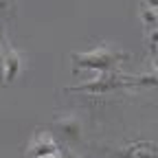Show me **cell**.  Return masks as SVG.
Instances as JSON below:
<instances>
[{
  "instance_id": "obj_13",
  "label": "cell",
  "mask_w": 158,
  "mask_h": 158,
  "mask_svg": "<svg viewBox=\"0 0 158 158\" xmlns=\"http://www.w3.org/2000/svg\"><path fill=\"white\" fill-rule=\"evenodd\" d=\"M44 158H62L59 154H53V156H44Z\"/></svg>"
},
{
  "instance_id": "obj_3",
  "label": "cell",
  "mask_w": 158,
  "mask_h": 158,
  "mask_svg": "<svg viewBox=\"0 0 158 158\" xmlns=\"http://www.w3.org/2000/svg\"><path fill=\"white\" fill-rule=\"evenodd\" d=\"M53 154H59V145L51 132H37L27 147V158H44Z\"/></svg>"
},
{
  "instance_id": "obj_12",
  "label": "cell",
  "mask_w": 158,
  "mask_h": 158,
  "mask_svg": "<svg viewBox=\"0 0 158 158\" xmlns=\"http://www.w3.org/2000/svg\"><path fill=\"white\" fill-rule=\"evenodd\" d=\"M2 55H5V48H2V46H0V62H2Z\"/></svg>"
},
{
  "instance_id": "obj_11",
  "label": "cell",
  "mask_w": 158,
  "mask_h": 158,
  "mask_svg": "<svg viewBox=\"0 0 158 158\" xmlns=\"http://www.w3.org/2000/svg\"><path fill=\"white\" fill-rule=\"evenodd\" d=\"M59 156H62V158H79V156H77L75 152H64V154L59 152Z\"/></svg>"
},
{
  "instance_id": "obj_10",
  "label": "cell",
  "mask_w": 158,
  "mask_h": 158,
  "mask_svg": "<svg viewBox=\"0 0 158 158\" xmlns=\"http://www.w3.org/2000/svg\"><path fill=\"white\" fill-rule=\"evenodd\" d=\"M145 5H141V7H145V9H156L158 11V0H143Z\"/></svg>"
},
{
  "instance_id": "obj_7",
  "label": "cell",
  "mask_w": 158,
  "mask_h": 158,
  "mask_svg": "<svg viewBox=\"0 0 158 158\" xmlns=\"http://www.w3.org/2000/svg\"><path fill=\"white\" fill-rule=\"evenodd\" d=\"M138 18H141V22H143V27H145L147 31H152V29L158 27V11H156V9H145V7H141Z\"/></svg>"
},
{
  "instance_id": "obj_5",
  "label": "cell",
  "mask_w": 158,
  "mask_h": 158,
  "mask_svg": "<svg viewBox=\"0 0 158 158\" xmlns=\"http://www.w3.org/2000/svg\"><path fill=\"white\" fill-rule=\"evenodd\" d=\"M0 73H2V81L11 84L18 79V75L22 73V55L15 48H7L0 62Z\"/></svg>"
},
{
  "instance_id": "obj_1",
  "label": "cell",
  "mask_w": 158,
  "mask_h": 158,
  "mask_svg": "<svg viewBox=\"0 0 158 158\" xmlns=\"http://www.w3.org/2000/svg\"><path fill=\"white\" fill-rule=\"evenodd\" d=\"M125 59H130V53L118 51L112 44H99L90 51L70 55L73 70H88V73H112Z\"/></svg>"
},
{
  "instance_id": "obj_2",
  "label": "cell",
  "mask_w": 158,
  "mask_h": 158,
  "mask_svg": "<svg viewBox=\"0 0 158 158\" xmlns=\"http://www.w3.org/2000/svg\"><path fill=\"white\" fill-rule=\"evenodd\" d=\"M118 88H130L127 75L118 73V70H112V73H99V75H94L92 79H88V81L79 84V86H73V88H68V90L103 94V92H112V90H118Z\"/></svg>"
},
{
  "instance_id": "obj_8",
  "label": "cell",
  "mask_w": 158,
  "mask_h": 158,
  "mask_svg": "<svg viewBox=\"0 0 158 158\" xmlns=\"http://www.w3.org/2000/svg\"><path fill=\"white\" fill-rule=\"evenodd\" d=\"M147 46H149V55L156 57V46H158V29H152L147 33Z\"/></svg>"
},
{
  "instance_id": "obj_9",
  "label": "cell",
  "mask_w": 158,
  "mask_h": 158,
  "mask_svg": "<svg viewBox=\"0 0 158 158\" xmlns=\"http://www.w3.org/2000/svg\"><path fill=\"white\" fill-rule=\"evenodd\" d=\"M11 7V0H0V15H5Z\"/></svg>"
},
{
  "instance_id": "obj_6",
  "label": "cell",
  "mask_w": 158,
  "mask_h": 158,
  "mask_svg": "<svg viewBox=\"0 0 158 158\" xmlns=\"http://www.w3.org/2000/svg\"><path fill=\"white\" fill-rule=\"evenodd\" d=\"M118 158H158V149L152 141H132L121 147Z\"/></svg>"
},
{
  "instance_id": "obj_4",
  "label": "cell",
  "mask_w": 158,
  "mask_h": 158,
  "mask_svg": "<svg viewBox=\"0 0 158 158\" xmlns=\"http://www.w3.org/2000/svg\"><path fill=\"white\" fill-rule=\"evenodd\" d=\"M53 125H55V130L62 134L66 141H70V143H75V141H79L81 138V132H84V123H81V118H79L77 114H59L55 121H53Z\"/></svg>"
}]
</instances>
